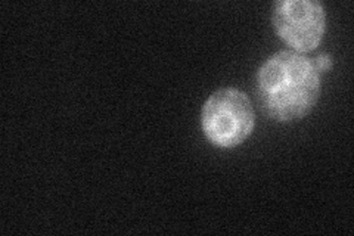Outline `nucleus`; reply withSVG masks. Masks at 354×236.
<instances>
[{"label":"nucleus","instance_id":"nucleus-1","mask_svg":"<svg viewBox=\"0 0 354 236\" xmlns=\"http://www.w3.org/2000/svg\"><path fill=\"white\" fill-rule=\"evenodd\" d=\"M320 95V71L313 60L281 51L257 73V96L266 116L279 122L304 118Z\"/></svg>","mask_w":354,"mask_h":236},{"label":"nucleus","instance_id":"nucleus-2","mask_svg":"<svg viewBox=\"0 0 354 236\" xmlns=\"http://www.w3.org/2000/svg\"><path fill=\"white\" fill-rule=\"evenodd\" d=\"M205 138L218 148H235L245 142L256 126L248 96L235 87H223L207 99L201 114Z\"/></svg>","mask_w":354,"mask_h":236},{"label":"nucleus","instance_id":"nucleus-3","mask_svg":"<svg viewBox=\"0 0 354 236\" xmlns=\"http://www.w3.org/2000/svg\"><path fill=\"white\" fill-rule=\"evenodd\" d=\"M272 24L278 36L294 52L315 51L324 39L326 12L315 0H282L272 9Z\"/></svg>","mask_w":354,"mask_h":236},{"label":"nucleus","instance_id":"nucleus-4","mask_svg":"<svg viewBox=\"0 0 354 236\" xmlns=\"http://www.w3.org/2000/svg\"><path fill=\"white\" fill-rule=\"evenodd\" d=\"M315 62H316V65H317L319 71H328V70L330 69V65H332V58H330L329 55L324 53V55L317 56Z\"/></svg>","mask_w":354,"mask_h":236}]
</instances>
